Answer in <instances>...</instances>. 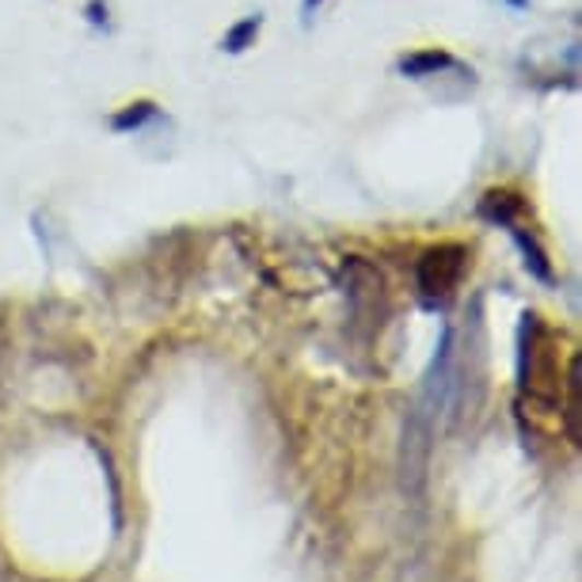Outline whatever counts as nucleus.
I'll return each mask as SVG.
<instances>
[{
  "instance_id": "0eeeda50",
  "label": "nucleus",
  "mask_w": 582,
  "mask_h": 582,
  "mask_svg": "<svg viewBox=\"0 0 582 582\" xmlns=\"http://www.w3.org/2000/svg\"><path fill=\"white\" fill-rule=\"evenodd\" d=\"M259 15H252V20H244V23H236V27L233 31H229V35H225V43H221V46H225V50L229 54H241L244 50V46H248L252 43V38L255 35H259Z\"/></svg>"
},
{
  "instance_id": "6e6552de",
  "label": "nucleus",
  "mask_w": 582,
  "mask_h": 582,
  "mask_svg": "<svg viewBox=\"0 0 582 582\" xmlns=\"http://www.w3.org/2000/svg\"><path fill=\"white\" fill-rule=\"evenodd\" d=\"M316 4V0H305V8H313Z\"/></svg>"
},
{
  "instance_id": "f03ea898",
  "label": "nucleus",
  "mask_w": 582,
  "mask_h": 582,
  "mask_svg": "<svg viewBox=\"0 0 582 582\" xmlns=\"http://www.w3.org/2000/svg\"><path fill=\"white\" fill-rule=\"evenodd\" d=\"M442 69H453V58L445 50H419L400 58L404 77H430V73H442Z\"/></svg>"
},
{
  "instance_id": "423d86ee",
  "label": "nucleus",
  "mask_w": 582,
  "mask_h": 582,
  "mask_svg": "<svg viewBox=\"0 0 582 582\" xmlns=\"http://www.w3.org/2000/svg\"><path fill=\"white\" fill-rule=\"evenodd\" d=\"M153 115H156L153 103L141 100V103H130V107H126V110H118L115 123H110V126H115V130H138V126L146 123V118H153Z\"/></svg>"
},
{
  "instance_id": "f257e3e1",
  "label": "nucleus",
  "mask_w": 582,
  "mask_h": 582,
  "mask_svg": "<svg viewBox=\"0 0 582 582\" xmlns=\"http://www.w3.org/2000/svg\"><path fill=\"white\" fill-rule=\"evenodd\" d=\"M468 248L461 244H442V248H430L419 259V290L427 301H445L457 290L461 275H465Z\"/></svg>"
},
{
  "instance_id": "20e7f679",
  "label": "nucleus",
  "mask_w": 582,
  "mask_h": 582,
  "mask_svg": "<svg viewBox=\"0 0 582 582\" xmlns=\"http://www.w3.org/2000/svg\"><path fill=\"white\" fill-rule=\"evenodd\" d=\"M484 218L491 221H502V225H514V213L522 210V202H517L514 195H507V190H491L488 198H484Z\"/></svg>"
},
{
  "instance_id": "7ed1b4c3",
  "label": "nucleus",
  "mask_w": 582,
  "mask_h": 582,
  "mask_svg": "<svg viewBox=\"0 0 582 582\" xmlns=\"http://www.w3.org/2000/svg\"><path fill=\"white\" fill-rule=\"evenodd\" d=\"M579 393H582V362L579 358H571V370H568V438L579 445V411H582V404H579Z\"/></svg>"
},
{
  "instance_id": "39448f33",
  "label": "nucleus",
  "mask_w": 582,
  "mask_h": 582,
  "mask_svg": "<svg viewBox=\"0 0 582 582\" xmlns=\"http://www.w3.org/2000/svg\"><path fill=\"white\" fill-rule=\"evenodd\" d=\"M514 236H517V244H522V252H525V267L533 270V275L537 278H552V267H548V259H545V252L537 248V241H533V236H525L522 229H514Z\"/></svg>"
}]
</instances>
